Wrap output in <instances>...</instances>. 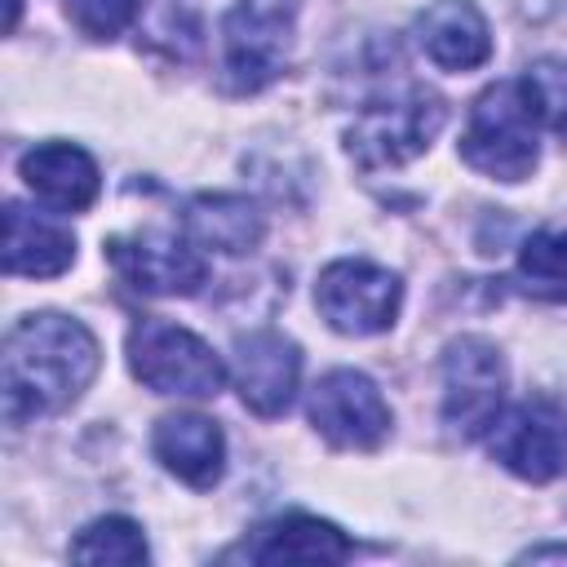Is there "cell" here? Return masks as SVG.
Returning <instances> with one entry per match:
<instances>
[{
	"mask_svg": "<svg viewBox=\"0 0 567 567\" xmlns=\"http://www.w3.org/2000/svg\"><path fill=\"white\" fill-rule=\"evenodd\" d=\"M97 363H102L97 337L80 319L53 310L18 319L0 354L4 421L22 425L31 416L71 408L97 377Z\"/></svg>",
	"mask_w": 567,
	"mask_h": 567,
	"instance_id": "obj_1",
	"label": "cell"
},
{
	"mask_svg": "<svg viewBox=\"0 0 567 567\" xmlns=\"http://www.w3.org/2000/svg\"><path fill=\"white\" fill-rule=\"evenodd\" d=\"M536 133H540V115L523 80L487 84L470 106V120L461 133V159L492 182H523L532 177L540 155Z\"/></svg>",
	"mask_w": 567,
	"mask_h": 567,
	"instance_id": "obj_2",
	"label": "cell"
},
{
	"mask_svg": "<svg viewBox=\"0 0 567 567\" xmlns=\"http://www.w3.org/2000/svg\"><path fill=\"white\" fill-rule=\"evenodd\" d=\"M447 124V102L430 89H408L385 102H368L346 128V151L363 173L399 168L416 159Z\"/></svg>",
	"mask_w": 567,
	"mask_h": 567,
	"instance_id": "obj_3",
	"label": "cell"
},
{
	"mask_svg": "<svg viewBox=\"0 0 567 567\" xmlns=\"http://www.w3.org/2000/svg\"><path fill=\"white\" fill-rule=\"evenodd\" d=\"M297 0H235L221 22V80L230 93H261L284 75Z\"/></svg>",
	"mask_w": 567,
	"mask_h": 567,
	"instance_id": "obj_4",
	"label": "cell"
},
{
	"mask_svg": "<svg viewBox=\"0 0 567 567\" xmlns=\"http://www.w3.org/2000/svg\"><path fill=\"white\" fill-rule=\"evenodd\" d=\"M128 368L133 377L155 394H186V399H213L226 381L221 359L208 341L195 332L168 323V319H137L128 332Z\"/></svg>",
	"mask_w": 567,
	"mask_h": 567,
	"instance_id": "obj_5",
	"label": "cell"
},
{
	"mask_svg": "<svg viewBox=\"0 0 567 567\" xmlns=\"http://www.w3.org/2000/svg\"><path fill=\"white\" fill-rule=\"evenodd\" d=\"M315 306L341 337H377L399 319L403 306V279L377 261L341 257L323 266L315 284Z\"/></svg>",
	"mask_w": 567,
	"mask_h": 567,
	"instance_id": "obj_6",
	"label": "cell"
},
{
	"mask_svg": "<svg viewBox=\"0 0 567 567\" xmlns=\"http://www.w3.org/2000/svg\"><path fill=\"white\" fill-rule=\"evenodd\" d=\"M505 408V359L487 337H456L443 350V421L461 439H483Z\"/></svg>",
	"mask_w": 567,
	"mask_h": 567,
	"instance_id": "obj_7",
	"label": "cell"
},
{
	"mask_svg": "<svg viewBox=\"0 0 567 567\" xmlns=\"http://www.w3.org/2000/svg\"><path fill=\"white\" fill-rule=\"evenodd\" d=\"M487 447L509 474L549 483L567 474V408L545 394L523 399L496 416V425L487 430Z\"/></svg>",
	"mask_w": 567,
	"mask_h": 567,
	"instance_id": "obj_8",
	"label": "cell"
},
{
	"mask_svg": "<svg viewBox=\"0 0 567 567\" xmlns=\"http://www.w3.org/2000/svg\"><path fill=\"white\" fill-rule=\"evenodd\" d=\"M310 421L332 447L372 452L390 434V403L381 399V390L368 372L332 368L310 390Z\"/></svg>",
	"mask_w": 567,
	"mask_h": 567,
	"instance_id": "obj_9",
	"label": "cell"
},
{
	"mask_svg": "<svg viewBox=\"0 0 567 567\" xmlns=\"http://www.w3.org/2000/svg\"><path fill=\"white\" fill-rule=\"evenodd\" d=\"M106 257L115 266V275L142 292V297H190L199 292V284L208 279V266L199 257V248L182 235H111L106 239Z\"/></svg>",
	"mask_w": 567,
	"mask_h": 567,
	"instance_id": "obj_10",
	"label": "cell"
},
{
	"mask_svg": "<svg viewBox=\"0 0 567 567\" xmlns=\"http://www.w3.org/2000/svg\"><path fill=\"white\" fill-rule=\"evenodd\" d=\"M301 377V350L292 337L275 328H257L235 337V385L248 412L257 416H279L288 412Z\"/></svg>",
	"mask_w": 567,
	"mask_h": 567,
	"instance_id": "obj_11",
	"label": "cell"
},
{
	"mask_svg": "<svg viewBox=\"0 0 567 567\" xmlns=\"http://www.w3.org/2000/svg\"><path fill=\"white\" fill-rule=\"evenodd\" d=\"M239 554L248 563H261V567H275V563H346L354 554V545L346 540L341 527H332L328 518H315V514H284V518H270L261 523L244 545Z\"/></svg>",
	"mask_w": 567,
	"mask_h": 567,
	"instance_id": "obj_12",
	"label": "cell"
},
{
	"mask_svg": "<svg viewBox=\"0 0 567 567\" xmlns=\"http://www.w3.org/2000/svg\"><path fill=\"white\" fill-rule=\"evenodd\" d=\"M416 44L443 71H474L492 58V31L474 0H434L416 18Z\"/></svg>",
	"mask_w": 567,
	"mask_h": 567,
	"instance_id": "obj_13",
	"label": "cell"
},
{
	"mask_svg": "<svg viewBox=\"0 0 567 567\" xmlns=\"http://www.w3.org/2000/svg\"><path fill=\"white\" fill-rule=\"evenodd\" d=\"M22 182L31 186V195L58 213H84L93 199H97V164L89 151L71 146V142H44V146H31L18 164Z\"/></svg>",
	"mask_w": 567,
	"mask_h": 567,
	"instance_id": "obj_14",
	"label": "cell"
},
{
	"mask_svg": "<svg viewBox=\"0 0 567 567\" xmlns=\"http://www.w3.org/2000/svg\"><path fill=\"white\" fill-rule=\"evenodd\" d=\"M151 447H155L159 465L190 487H213L226 470V439H221L217 421H208L199 412L164 416L151 434Z\"/></svg>",
	"mask_w": 567,
	"mask_h": 567,
	"instance_id": "obj_15",
	"label": "cell"
},
{
	"mask_svg": "<svg viewBox=\"0 0 567 567\" xmlns=\"http://www.w3.org/2000/svg\"><path fill=\"white\" fill-rule=\"evenodd\" d=\"M71 261H75V235L62 221L31 213L18 199L4 204V270L9 275L53 279Z\"/></svg>",
	"mask_w": 567,
	"mask_h": 567,
	"instance_id": "obj_16",
	"label": "cell"
},
{
	"mask_svg": "<svg viewBox=\"0 0 567 567\" xmlns=\"http://www.w3.org/2000/svg\"><path fill=\"white\" fill-rule=\"evenodd\" d=\"M182 235L204 252L244 257L261 244L266 217L248 195H195L182 213Z\"/></svg>",
	"mask_w": 567,
	"mask_h": 567,
	"instance_id": "obj_17",
	"label": "cell"
},
{
	"mask_svg": "<svg viewBox=\"0 0 567 567\" xmlns=\"http://www.w3.org/2000/svg\"><path fill=\"white\" fill-rule=\"evenodd\" d=\"M514 284L536 301H567V230L549 226L527 235L518 248Z\"/></svg>",
	"mask_w": 567,
	"mask_h": 567,
	"instance_id": "obj_18",
	"label": "cell"
},
{
	"mask_svg": "<svg viewBox=\"0 0 567 567\" xmlns=\"http://www.w3.org/2000/svg\"><path fill=\"white\" fill-rule=\"evenodd\" d=\"M146 536L133 518L124 514H106V518H93L75 540H71V558L75 563H111V567H133V563H146Z\"/></svg>",
	"mask_w": 567,
	"mask_h": 567,
	"instance_id": "obj_19",
	"label": "cell"
},
{
	"mask_svg": "<svg viewBox=\"0 0 567 567\" xmlns=\"http://www.w3.org/2000/svg\"><path fill=\"white\" fill-rule=\"evenodd\" d=\"M523 89H527L540 124L549 133H558L567 146V58H536L523 71Z\"/></svg>",
	"mask_w": 567,
	"mask_h": 567,
	"instance_id": "obj_20",
	"label": "cell"
},
{
	"mask_svg": "<svg viewBox=\"0 0 567 567\" xmlns=\"http://www.w3.org/2000/svg\"><path fill=\"white\" fill-rule=\"evenodd\" d=\"M66 18L89 40H115L142 18V0H66Z\"/></svg>",
	"mask_w": 567,
	"mask_h": 567,
	"instance_id": "obj_21",
	"label": "cell"
},
{
	"mask_svg": "<svg viewBox=\"0 0 567 567\" xmlns=\"http://www.w3.org/2000/svg\"><path fill=\"white\" fill-rule=\"evenodd\" d=\"M518 558H527V563H540V558H563V563H567V545H532V549H523Z\"/></svg>",
	"mask_w": 567,
	"mask_h": 567,
	"instance_id": "obj_22",
	"label": "cell"
}]
</instances>
